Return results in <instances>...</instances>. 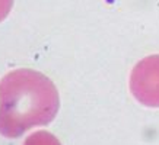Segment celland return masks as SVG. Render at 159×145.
Wrapping results in <instances>:
<instances>
[{
	"mask_svg": "<svg viewBox=\"0 0 159 145\" xmlns=\"http://www.w3.org/2000/svg\"><path fill=\"white\" fill-rule=\"evenodd\" d=\"M24 145H61L60 141L47 130H37L25 139Z\"/></svg>",
	"mask_w": 159,
	"mask_h": 145,
	"instance_id": "3",
	"label": "cell"
},
{
	"mask_svg": "<svg viewBox=\"0 0 159 145\" xmlns=\"http://www.w3.org/2000/svg\"><path fill=\"white\" fill-rule=\"evenodd\" d=\"M130 90L137 102L148 107H159V55L140 61L131 71Z\"/></svg>",
	"mask_w": 159,
	"mask_h": 145,
	"instance_id": "2",
	"label": "cell"
},
{
	"mask_svg": "<svg viewBox=\"0 0 159 145\" xmlns=\"http://www.w3.org/2000/svg\"><path fill=\"white\" fill-rule=\"evenodd\" d=\"M13 5V0H0V22L9 14Z\"/></svg>",
	"mask_w": 159,
	"mask_h": 145,
	"instance_id": "4",
	"label": "cell"
},
{
	"mask_svg": "<svg viewBox=\"0 0 159 145\" xmlns=\"http://www.w3.org/2000/svg\"><path fill=\"white\" fill-rule=\"evenodd\" d=\"M58 106V92L47 76L29 68L15 70L0 81V134L18 138L32 126L47 125Z\"/></svg>",
	"mask_w": 159,
	"mask_h": 145,
	"instance_id": "1",
	"label": "cell"
}]
</instances>
